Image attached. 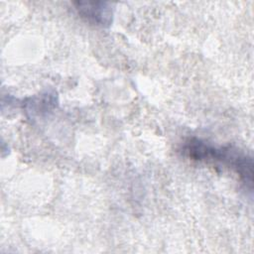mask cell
I'll list each match as a JSON object with an SVG mask.
<instances>
[{
    "mask_svg": "<svg viewBox=\"0 0 254 254\" xmlns=\"http://www.w3.org/2000/svg\"><path fill=\"white\" fill-rule=\"evenodd\" d=\"M182 152L188 158L223 165L233 170L242 183L252 190L253 187V160L250 156L231 147H215L197 138H190L184 144Z\"/></svg>",
    "mask_w": 254,
    "mask_h": 254,
    "instance_id": "cell-1",
    "label": "cell"
},
{
    "mask_svg": "<svg viewBox=\"0 0 254 254\" xmlns=\"http://www.w3.org/2000/svg\"><path fill=\"white\" fill-rule=\"evenodd\" d=\"M77 14L91 25L108 28L112 23V4L103 1H75L72 3Z\"/></svg>",
    "mask_w": 254,
    "mask_h": 254,
    "instance_id": "cell-2",
    "label": "cell"
},
{
    "mask_svg": "<svg viewBox=\"0 0 254 254\" xmlns=\"http://www.w3.org/2000/svg\"><path fill=\"white\" fill-rule=\"evenodd\" d=\"M57 105V96L55 93L46 92L39 96L30 97L28 102L25 103L26 110L34 115L47 113L48 111L55 108Z\"/></svg>",
    "mask_w": 254,
    "mask_h": 254,
    "instance_id": "cell-3",
    "label": "cell"
}]
</instances>
